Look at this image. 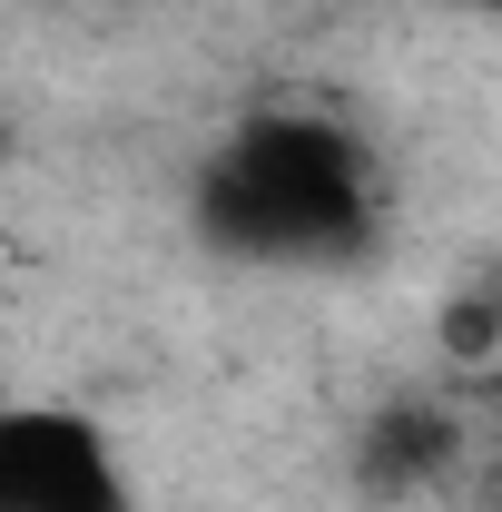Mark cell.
Masks as SVG:
<instances>
[{"label": "cell", "instance_id": "6da1fadb", "mask_svg": "<svg viewBox=\"0 0 502 512\" xmlns=\"http://www.w3.org/2000/svg\"><path fill=\"white\" fill-rule=\"evenodd\" d=\"M188 217L237 266H355L394 217V178L345 109L266 99L197 158Z\"/></svg>", "mask_w": 502, "mask_h": 512}, {"label": "cell", "instance_id": "7a4b0ae2", "mask_svg": "<svg viewBox=\"0 0 502 512\" xmlns=\"http://www.w3.org/2000/svg\"><path fill=\"white\" fill-rule=\"evenodd\" d=\"M0 512H138V483L99 414L20 404L0 414Z\"/></svg>", "mask_w": 502, "mask_h": 512}, {"label": "cell", "instance_id": "3957f363", "mask_svg": "<svg viewBox=\"0 0 502 512\" xmlns=\"http://www.w3.org/2000/svg\"><path fill=\"white\" fill-rule=\"evenodd\" d=\"M463 453H473V424L453 404H434V394H404V404L365 414L355 473H365V493H434V483L463 473Z\"/></svg>", "mask_w": 502, "mask_h": 512}, {"label": "cell", "instance_id": "277c9868", "mask_svg": "<svg viewBox=\"0 0 502 512\" xmlns=\"http://www.w3.org/2000/svg\"><path fill=\"white\" fill-rule=\"evenodd\" d=\"M483 503L502 512V453H493V463H483Z\"/></svg>", "mask_w": 502, "mask_h": 512}, {"label": "cell", "instance_id": "5b68a950", "mask_svg": "<svg viewBox=\"0 0 502 512\" xmlns=\"http://www.w3.org/2000/svg\"><path fill=\"white\" fill-rule=\"evenodd\" d=\"M473 10H493V20H502V0H473Z\"/></svg>", "mask_w": 502, "mask_h": 512}, {"label": "cell", "instance_id": "8992f818", "mask_svg": "<svg viewBox=\"0 0 502 512\" xmlns=\"http://www.w3.org/2000/svg\"><path fill=\"white\" fill-rule=\"evenodd\" d=\"M493 276H502V256H493Z\"/></svg>", "mask_w": 502, "mask_h": 512}]
</instances>
